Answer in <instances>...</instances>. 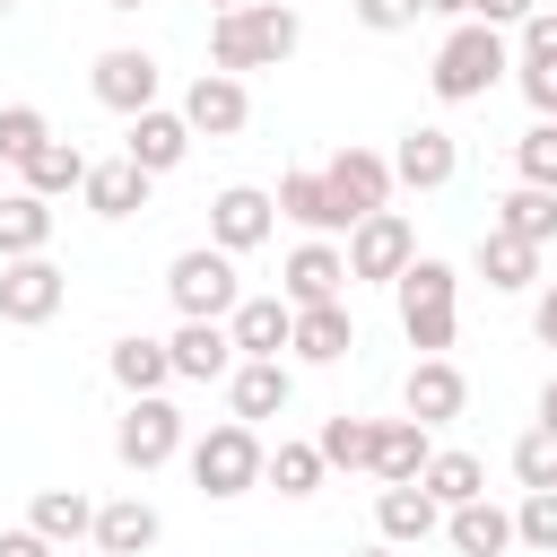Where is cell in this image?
Listing matches in <instances>:
<instances>
[{"label":"cell","instance_id":"1","mask_svg":"<svg viewBox=\"0 0 557 557\" xmlns=\"http://www.w3.org/2000/svg\"><path fill=\"white\" fill-rule=\"evenodd\" d=\"M296 44H305V17H296L287 0H252V9L209 17V70H226V78H244V70H278Z\"/></svg>","mask_w":557,"mask_h":557},{"label":"cell","instance_id":"2","mask_svg":"<svg viewBox=\"0 0 557 557\" xmlns=\"http://www.w3.org/2000/svg\"><path fill=\"white\" fill-rule=\"evenodd\" d=\"M392 296H400V339H409L418 357H444L453 331H461V270L435 261V252H418V261L392 278Z\"/></svg>","mask_w":557,"mask_h":557},{"label":"cell","instance_id":"3","mask_svg":"<svg viewBox=\"0 0 557 557\" xmlns=\"http://www.w3.org/2000/svg\"><path fill=\"white\" fill-rule=\"evenodd\" d=\"M261 426H244V418H218L209 435H191L183 444V461H191V487L209 496V505H235V496H252L261 487Z\"/></svg>","mask_w":557,"mask_h":557},{"label":"cell","instance_id":"4","mask_svg":"<svg viewBox=\"0 0 557 557\" xmlns=\"http://www.w3.org/2000/svg\"><path fill=\"white\" fill-rule=\"evenodd\" d=\"M513 70V44L496 35V26H479V17H461L444 44H435V70H426V87L444 96V104H479L496 78Z\"/></svg>","mask_w":557,"mask_h":557},{"label":"cell","instance_id":"5","mask_svg":"<svg viewBox=\"0 0 557 557\" xmlns=\"http://www.w3.org/2000/svg\"><path fill=\"white\" fill-rule=\"evenodd\" d=\"M165 296H174V313H183V322H226V313L244 305L235 252H218V244H191V252H174V261H165Z\"/></svg>","mask_w":557,"mask_h":557},{"label":"cell","instance_id":"6","mask_svg":"<svg viewBox=\"0 0 557 557\" xmlns=\"http://www.w3.org/2000/svg\"><path fill=\"white\" fill-rule=\"evenodd\" d=\"M191 444V426H183V409L165 400V392H148V400H122V418H113V461L122 470H165L174 453Z\"/></svg>","mask_w":557,"mask_h":557},{"label":"cell","instance_id":"7","mask_svg":"<svg viewBox=\"0 0 557 557\" xmlns=\"http://www.w3.org/2000/svg\"><path fill=\"white\" fill-rule=\"evenodd\" d=\"M87 87H96V104L104 113H148L157 104V87H165V70H157V52L148 44H104L96 61H87Z\"/></svg>","mask_w":557,"mask_h":557},{"label":"cell","instance_id":"8","mask_svg":"<svg viewBox=\"0 0 557 557\" xmlns=\"http://www.w3.org/2000/svg\"><path fill=\"white\" fill-rule=\"evenodd\" d=\"M339 252H348V287H357V278L392 287V278L418 261V226H409L400 209H374V218H357V226H348V244H339Z\"/></svg>","mask_w":557,"mask_h":557},{"label":"cell","instance_id":"9","mask_svg":"<svg viewBox=\"0 0 557 557\" xmlns=\"http://www.w3.org/2000/svg\"><path fill=\"white\" fill-rule=\"evenodd\" d=\"M322 174V191L339 200V218L357 226V218H374V209H392V157L383 148H331V165H313Z\"/></svg>","mask_w":557,"mask_h":557},{"label":"cell","instance_id":"10","mask_svg":"<svg viewBox=\"0 0 557 557\" xmlns=\"http://www.w3.org/2000/svg\"><path fill=\"white\" fill-rule=\"evenodd\" d=\"M61 305H70V278H61V261H52V252H35V261H0V322L44 331Z\"/></svg>","mask_w":557,"mask_h":557},{"label":"cell","instance_id":"11","mask_svg":"<svg viewBox=\"0 0 557 557\" xmlns=\"http://www.w3.org/2000/svg\"><path fill=\"white\" fill-rule=\"evenodd\" d=\"M183 122H191V139H235L244 122H252V87L244 78H226V70H200L191 87H183V104H174Z\"/></svg>","mask_w":557,"mask_h":557},{"label":"cell","instance_id":"12","mask_svg":"<svg viewBox=\"0 0 557 557\" xmlns=\"http://www.w3.org/2000/svg\"><path fill=\"white\" fill-rule=\"evenodd\" d=\"M461 174V139L444 131V122H409L400 131V148H392V191L409 183V191H444Z\"/></svg>","mask_w":557,"mask_h":557},{"label":"cell","instance_id":"13","mask_svg":"<svg viewBox=\"0 0 557 557\" xmlns=\"http://www.w3.org/2000/svg\"><path fill=\"white\" fill-rule=\"evenodd\" d=\"M270 226H278V209H270V191H261V183H226V191L209 200V244H218V252H235V261H244V252H261V244H270Z\"/></svg>","mask_w":557,"mask_h":557},{"label":"cell","instance_id":"14","mask_svg":"<svg viewBox=\"0 0 557 557\" xmlns=\"http://www.w3.org/2000/svg\"><path fill=\"white\" fill-rule=\"evenodd\" d=\"M461 409H470V374H461L453 357H418L409 383H400V418H418V426L435 435V426H453Z\"/></svg>","mask_w":557,"mask_h":557},{"label":"cell","instance_id":"15","mask_svg":"<svg viewBox=\"0 0 557 557\" xmlns=\"http://www.w3.org/2000/svg\"><path fill=\"white\" fill-rule=\"evenodd\" d=\"M513 87L531 96L540 122H557V9H531L513 35Z\"/></svg>","mask_w":557,"mask_h":557},{"label":"cell","instance_id":"16","mask_svg":"<svg viewBox=\"0 0 557 557\" xmlns=\"http://www.w3.org/2000/svg\"><path fill=\"white\" fill-rule=\"evenodd\" d=\"M278 296L305 313V305H339L348 296V252L339 244H322V235H305L296 252H287V270H278Z\"/></svg>","mask_w":557,"mask_h":557},{"label":"cell","instance_id":"17","mask_svg":"<svg viewBox=\"0 0 557 557\" xmlns=\"http://www.w3.org/2000/svg\"><path fill=\"white\" fill-rule=\"evenodd\" d=\"M287 400H296V374H287V357H235V374H226V409H235L244 426H261V418H287Z\"/></svg>","mask_w":557,"mask_h":557},{"label":"cell","instance_id":"18","mask_svg":"<svg viewBox=\"0 0 557 557\" xmlns=\"http://www.w3.org/2000/svg\"><path fill=\"white\" fill-rule=\"evenodd\" d=\"M122 157L157 183V174H174L183 157H191V122L183 113H165V104H148V113H131V131H122Z\"/></svg>","mask_w":557,"mask_h":557},{"label":"cell","instance_id":"19","mask_svg":"<svg viewBox=\"0 0 557 557\" xmlns=\"http://www.w3.org/2000/svg\"><path fill=\"white\" fill-rule=\"evenodd\" d=\"M426 461H435V444H426L418 418H374V435H366V470H374V487H409Z\"/></svg>","mask_w":557,"mask_h":557},{"label":"cell","instance_id":"20","mask_svg":"<svg viewBox=\"0 0 557 557\" xmlns=\"http://www.w3.org/2000/svg\"><path fill=\"white\" fill-rule=\"evenodd\" d=\"M165 357H174V383H226V374H235V339H226V322H174Z\"/></svg>","mask_w":557,"mask_h":557},{"label":"cell","instance_id":"21","mask_svg":"<svg viewBox=\"0 0 557 557\" xmlns=\"http://www.w3.org/2000/svg\"><path fill=\"white\" fill-rule=\"evenodd\" d=\"M374 531H383V548H418V540H435L444 531V505L409 479V487H374Z\"/></svg>","mask_w":557,"mask_h":557},{"label":"cell","instance_id":"22","mask_svg":"<svg viewBox=\"0 0 557 557\" xmlns=\"http://www.w3.org/2000/svg\"><path fill=\"white\" fill-rule=\"evenodd\" d=\"M104 557H148L157 540H165V513L148 505V496H113V505H96V531H87Z\"/></svg>","mask_w":557,"mask_h":557},{"label":"cell","instance_id":"23","mask_svg":"<svg viewBox=\"0 0 557 557\" xmlns=\"http://www.w3.org/2000/svg\"><path fill=\"white\" fill-rule=\"evenodd\" d=\"M148 191H157V183H148V174L131 165V157H104V165H87V183H78V200H87V209H96L104 226L139 218V209H148Z\"/></svg>","mask_w":557,"mask_h":557},{"label":"cell","instance_id":"24","mask_svg":"<svg viewBox=\"0 0 557 557\" xmlns=\"http://www.w3.org/2000/svg\"><path fill=\"white\" fill-rule=\"evenodd\" d=\"M287 331H296V305H287V296H244V305L226 313L235 357H287Z\"/></svg>","mask_w":557,"mask_h":557},{"label":"cell","instance_id":"25","mask_svg":"<svg viewBox=\"0 0 557 557\" xmlns=\"http://www.w3.org/2000/svg\"><path fill=\"white\" fill-rule=\"evenodd\" d=\"M470 270H479L496 296H522V287H540V244H522V235L487 226V235H479V252H470Z\"/></svg>","mask_w":557,"mask_h":557},{"label":"cell","instance_id":"26","mask_svg":"<svg viewBox=\"0 0 557 557\" xmlns=\"http://www.w3.org/2000/svg\"><path fill=\"white\" fill-rule=\"evenodd\" d=\"M348 348H357L348 296H339V305H305V313H296V331H287V357H305V366H339Z\"/></svg>","mask_w":557,"mask_h":557},{"label":"cell","instance_id":"27","mask_svg":"<svg viewBox=\"0 0 557 557\" xmlns=\"http://www.w3.org/2000/svg\"><path fill=\"white\" fill-rule=\"evenodd\" d=\"M104 374L122 383V400H148V392H165V383H174V357H165V339L131 331V339H113V348H104Z\"/></svg>","mask_w":557,"mask_h":557},{"label":"cell","instance_id":"28","mask_svg":"<svg viewBox=\"0 0 557 557\" xmlns=\"http://www.w3.org/2000/svg\"><path fill=\"white\" fill-rule=\"evenodd\" d=\"M78 183H87V148H78V139H61V131L17 165V191H35V200H70Z\"/></svg>","mask_w":557,"mask_h":557},{"label":"cell","instance_id":"29","mask_svg":"<svg viewBox=\"0 0 557 557\" xmlns=\"http://www.w3.org/2000/svg\"><path fill=\"white\" fill-rule=\"evenodd\" d=\"M444 540H453V557H505L513 548V513L487 505V496H470V505L444 513Z\"/></svg>","mask_w":557,"mask_h":557},{"label":"cell","instance_id":"30","mask_svg":"<svg viewBox=\"0 0 557 557\" xmlns=\"http://www.w3.org/2000/svg\"><path fill=\"white\" fill-rule=\"evenodd\" d=\"M270 209H278V218H296V226H305V235H322V244H331V235H348V218H339V200L322 191V174H278Z\"/></svg>","mask_w":557,"mask_h":557},{"label":"cell","instance_id":"31","mask_svg":"<svg viewBox=\"0 0 557 557\" xmlns=\"http://www.w3.org/2000/svg\"><path fill=\"white\" fill-rule=\"evenodd\" d=\"M26 531H35V540H52V548H70V540H87V531H96V505H87L78 487H35Z\"/></svg>","mask_w":557,"mask_h":557},{"label":"cell","instance_id":"32","mask_svg":"<svg viewBox=\"0 0 557 557\" xmlns=\"http://www.w3.org/2000/svg\"><path fill=\"white\" fill-rule=\"evenodd\" d=\"M44 244H52V200L0 191V261H35Z\"/></svg>","mask_w":557,"mask_h":557},{"label":"cell","instance_id":"33","mask_svg":"<svg viewBox=\"0 0 557 557\" xmlns=\"http://www.w3.org/2000/svg\"><path fill=\"white\" fill-rule=\"evenodd\" d=\"M418 487H426V496H435V505L453 513V505L487 496V461H479V453H461V444H444V453H435V461L418 470Z\"/></svg>","mask_w":557,"mask_h":557},{"label":"cell","instance_id":"34","mask_svg":"<svg viewBox=\"0 0 557 557\" xmlns=\"http://www.w3.org/2000/svg\"><path fill=\"white\" fill-rule=\"evenodd\" d=\"M487 226H505V235H522V244H557V191H531V183H513L505 200H496V218Z\"/></svg>","mask_w":557,"mask_h":557},{"label":"cell","instance_id":"35","mask_svg":"<svg viewBox=\"0 0 557 557\" xmlns=\"http://www.w3.org/2000/svg\"><path fill=\"white\" fill-rule=\"evenodd\" d=\"M261 479H270L278 496H313V487H322L331 470H322V453H313V444H296V435H278V444L261 453Z\"/></svg>","mask_w":557,"mask_h":557},{"label":"cell","instance_id":"36","mask_svg":"<svg viewBox=\"0 0 557 557\" xmlns=\"http://www.w3.org/2000/svg\"><path fill=\"white\" fill-rule=\"evenodd\" d=\"M366 435H374V418H322V435H313V453H322V470H366Z\"/></svg>","mask_w":557,"mask_h":557},{"label":"cell","instance_id":"37","mask_svg":"<svg viewBox=\"0 0 557 557\" xmlns=\"http://www.w3.org/2000/svg\"><path fill=\"white\" fill-rule=\"evenodd\" d=\"M513 548L557 557V487H522V505H513Z\"/></svg>","mask_w":557,"mask_h":557},{"label":"cell","instance_id":"38","mask_svg":"<svg viewBox=\"0 0 557 557\" xmlns=\"http://www.w3.org/2000/svg\"><path fill=\"white\" fill-rule=\"evenodd\" d=\"M44 139H52L44 104H0V165H26V157H35Z\"/></svg>","mask_w":557,"mask_h":557},{"label":"cell","instance_id":"39","mask_svg":"<svg viewBox=\"0 0 557 557\" xmlns=\"http://www.w3.org/2000/svg\"><path fill=\"white\" fill-rule=\"evenodd\" d=\"M513 174H522L531 191H557V122H531V131L513 139Z\"/></svg>","mask_w":557,"mask_h":557},{"label":"cell","instance_id":"40","mask_svg":"<svg viewBox=\"0 0 557 557\" xmlns=\"http://www.w3.org/2000/svg\"><path fill=\"white\" fill-rule=\"evenodd\" d=\"M513 479L522 487H557V426H522L513 435Z\"/></svg>","mask_w":557,"mask_h":557},{"label":"cell","instance_id":"41","mask_svg":"<svg viewBox=\"0 0 557 557\" xmlns=\"http://www.w3.org/2000/svg\"><path fill=\"white\" fill-rule=\"evenodd\" d=\"M348 17H357L366 35H409V26L426 17V0H348Z\"/></svg>","mask_w":557,"mask_h":557},{"label":"cell","instance_id":"42","mask_svg":"<svg viewBox=\"0 0 557 557\" xmlns=\"http://www.w3.org/2000/svg\"><path fill=\"white\" fill-rule=\"evenodd\" d=\"M531 9H540V0H479V9H470V17H479V26H496V35H505V26H522V17H531Z\"/></svg>","mask_w":557,"mask_h":557},{"label":"cell","instance_id":"43","mask_svg":"<svg viewBox=\"0 0 557 557\" xmlns=\"http://www.w3.org/2000/svg\"><path fill=\"white\" fill-rule=\"evenodd\" d=\"M531 339H540V348H557V278L531 296Z\"/></svg>","mask_w":557,"mask_h":557},{"label":"cell","instance_id":"44","mask_svg":"<svg viewBox=\"0 0 557 557\" xmlns=\"http://www.w3.org/2000/svg\"><path fill=\"white\" fill-rule=\"evenodd\" d=\"M0 557H52V540H35V531L17 522V531H0Z\"/></svg>","mask_w":557,"mask_h":557},{"label":"cell","instance_id":"45","mask_svg":"<svg viewBox=\"0 0 557 557\" xmlns=\"http://www.w3.org/2000/svg\"><path fill=\"white\" fill-rule=\"evenodd\" d=\"M540 426H557V374L540 383Z\"/></svg>","mask_w":557,"mask_h":557},{"label":"cell","instance_id":"46","mask_svg":"<svg viewBox=\"0 0 557 557\" xmlns=\"http://www.w3.org/2000/svg\"><path fill=\"white\" fill-rule=\"evenodd\" d=\"M426 9H444V17H453V26H461V17H470V9H479V0H426Z\"/></svg>","mask_w":557,"mask_h":557},{"label":"cell","instance_id":"47","mask_svg":"<svg viewBox=\"0 0 557 557\" xmlns=\"http://www.w3.org/2000/svg\"><path fill=\"white\" fill-rule=\"evenodd\" d=\"M200 9H209V17H226V9H252V0H200Z\"/></svg>","mask_w":557,"mask_h":557},{"label":"cell","instance_id":"48","mask_svg":"<svg viewBox=\"0 0 557 557\" xmlns=\"http://www.w3.org/2000/svg\"><path fill=\"white\" fill-rule=\"evenodd\" d=\"M348 557H400V548H383V540H374V548H348Z\"/></svg>","mask_w":557,"mask_h":557},{"label":"cell","instance_id":"49","mask_svg":"<svg viewBox=\"0 0 557 557\" xmlns=\"http://www.w3.org/2000/svg\"><path fill=\"white\" fill-rule=\"evenodd\" d=\"M104 9H148V0H104Z\"/></svg>","mask_w":557,"mask_h":557},{"label":"cell","instance_id":"50","mask_svg":"<svg viewBox=\"0 0 557 557\" xmlns=\"http://www.w3.org/2000/svg\"><path fill=\"white\" fill-rule=\"evenodd\" d=\"M9 9H17V0H0V17H9Z\"/></svg>","mask_w":557,"mask_h":557}]
</instances>
